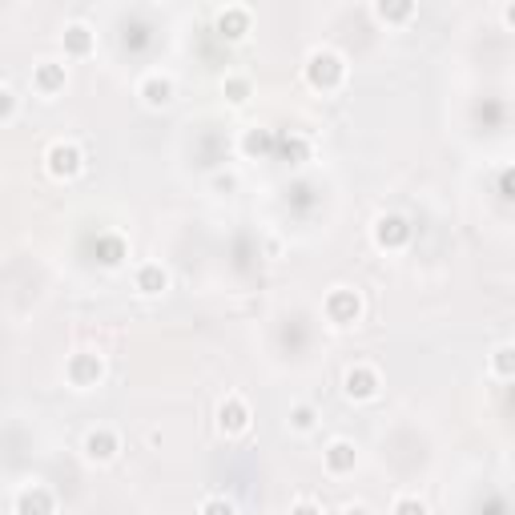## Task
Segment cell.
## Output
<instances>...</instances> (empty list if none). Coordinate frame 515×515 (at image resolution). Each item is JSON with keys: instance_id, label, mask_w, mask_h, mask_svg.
<instances>
[{"instance_id": "cell-16", "label": "cell", "mask_w": 515, "mask_h": 515, "mask_svg": "<svg viewBox=\"0 0 515 515\" xmlns=\"http://www.w3.org/2000/svg\"><path fill=\"white\" fill-rule=\"evenodd\" d=\"M371 13L383 25H411L419 17V5H415V0H375Z\"/></svg>"}, {"instance_id": "cell-2", "label": "cell", "mask_w": 515, "mask_h": 515, "mask_svg": "<svg viewBox=\"0 0 515 515\" xmlns=\"http://www.w3.org/2000/svg\"><path fill=\"white\" fill-rule=\"evenodd\" d=\"M322 314H326V322H330V326L351 330V326H359V322H363L367 302H363V294H359L355 286H330V290H326V298H322Z\"/></svg>"}, {"instance_id": "cell-20", "label": "cell", "mask_w": 515, "mask_h": 515, "mask_svg": "<svg viewBox=\"0 0 515 515\" xmlns=\"http://www.w3.org/2000/svg\"><path fill=\"white\" fill-rule=\"evenodd\" d=\"M21 113V97L13 89V81H0V125H13Z\"/></svg>"}, {"instance_id": "cell-24", "label": "cell", "mask_w": 515, "mask_h": 515, "mask_svg": "<svg viewBox=\"0 0 515 515\" xmlns=\"http://www.w3.org/2000/svg\"><path fill=\"white\" fill-rule=\"evenodd\" d=\"M270 149V133L266 129H246L242 133V153L246 157H258V153H266Z\"/></svg>"}, {"instance_id": "cell-12", "label": "cell", "mask_w": 515, "mask_h": 515, "mask_svg": "<svg viewBox=\"0 0 515 515\" xmlns=\"http://www.w3.org/2000/svg\"><path fill=\"white\" fill-rule=\"evenodd\" d=\"M81 455H85L89 463L105 467V463H113V459L121 455V435H117L113 427L97 423V427H89V431H85V439H81Z\"/></svg>"}, {"instance_id": "cell-18", "label": "cell", "mask_w": 515, "mask_h": 515, "mask_svg": "<svg viewBox=\"0 0 515 515\" xmlns=\"http://www.w3.org/2000/svg\"><path fill=\"white\" fill-rule=\"evenodd\" d=\"M318 419H322V411L314 403H294L286 411V431L290 435H314L318 431Z\"/></svg>"}, {"instance_id": "cell-30", "label": "cell", "mask_w": 515, "mask_h": 515, "mask_svg": "<svg viewBox=\"0 0 515 515\" xmlns=\"http://www.w3.org/2000/svg\"><path fill=\"white\" fill-rule=\"evenodd\" d=\"M499 21H503L507 29H515V0H507V5L499 9Z\"/></svg>"}, {"instance_id": "cell-13", "label": "cell", "mask_w": 515, "mask_h": 515, "mask_svg": "<svg viewBox=\"0 0 515 515\" xmlns=\"http://www.w3.org/2000/svg\"><path fill=\"white\" fill-rule=\"evenodd\" d=\"M355 467H359V443L355 439H330L326 447H322V471L326 475H334V479H342V475H355Z\"/></svg>"}, {"instance_id": "cell-3", "label": "cell", "mask_w": 515, "mask_h": 515, "mask_svg": "<svg viewBox=\"0 0 515 515\" xmlns=\"http://www.w3.org/2000/svg\"><path fill=\"white\" fill-rule=\"evenodd\" d=\"M41 161H45V174L53 182H73L81 169H85V149L77 141H69V137H57V141L45 145V157Z\"/></svg>"}, {"instance_id": "cell-22", "label": "cell", "mask_w": 515, "mask_h": 515, "mask_svg": "<svg viewBox=\"0 0 515 515\" xmlns=\"http://www.w3.org/2000/svg\"><path fill=\"white\" fill-rule=\"evenodd\" d=\"M282 157H286L290 165H302V161H310V141H306L302 133L286 137V141H282Z\"/></svg>"}, {"instance_id": "cell-6", "label": "cell", "mask_w": 515, "mask_h": 515, "mask_svg": "<svg viewBox=\"0 0 515 515\" xmlns=\"http://www.w3.org/2000/svg\"><path fill=\"white\" fill-rule=\"evenodd\" d=\"M214 423H218V435H226V439H242V435L250 431V423H254V411H250V403H246L238 391H226V395L218 399Z\"/></svg>"}, {"instance_id": "cell-14", "label": "cell", "mask_w": 515, "mask_h": 515, "mask_svg": "<svg viewBox=\"0 0 515 515\" xmlns=\"http://www.w3.org/2000/svg\"><path fill=\"white\" fill-rule=\"evenodd\" d=\"M169 286H174V278H169V270L161 266V262H137L133 266V290L141 294V298H161Z\"/></svg>"}, {"instance_id": "cell-9", "label": "cell", "mask_w": 515, "mask_h": 515, "mask_svg": "<svg viewBox=\"0 0 515 515\" xmlns=\"http://www.w3.org/2000/svg\"><path fill=\"white\" fill-rule=\"evenodd\" d=\"M13 515H57V495L49 483L29 479L13 491Z\"/></svg>"}, {"instance_id": "cell-17", "label": "cell", "mask_w": 515, "mask_h": 515, "mask_svg": "<svg viewBox=\"0 0 515 515\" xmlns=\"http://www.w3.org/2000/svg\"><path fill=\"white\" fill-rule=\"evenodd\" d=\"M487 375L499 383H515V342H499L487 355Z\"/></svg>"}, {"instance_id": "cell-7", "label": "cell", "mask_w": 515, "mask_h": 515, "mask_svg": "<svg viewBox=\"0 0 515 515\" xmlns=\"http://www.w3.org/2000/svg\"><path fill=\"white\" fill-rule=\"evenodd\" d=\"M29 85L41 101H57L65 89H69V65L57 61V57H41L33 61V73H29Z\"/></svg>"}, {"instance_id": "cell-11", "label": "cell", "mask_w": 515, "mask_h": 515, "mask_svg": "<svg viewBox=\"0 0 515 515\" xmlns=\"http://www.w3.org/2000/svg\"><path fill=\"white\" fill-rule=\"evenodd\" d=\"M250 29H254L250 5H222V9H214V33H218L222 41L238 45V41L250 37Z\"/></svg>"}, {"instance_id": "cell-26", "label": "cell", "mask_w": 515, "mask_h": 515, "mask_svg": "<svg viewBox=\"0 0 515 515\" xmlns=\"http://www.w3.org/2000/svg\"><path fill=\"white\" fill-rule=\"evenodd\" d=\"M286 515H326V507L318 503V499H310V495H298L294 503H290V511Z\"/></svg>"}, {"instance_id": "cell-4", "label": "cell", "mask_w": 515, "mask_h": 515, "mask_svg": "<svg viewBox=\"0 0 515 515\" xmlns=\"http://www.w3.org/2000/svg\"><path fill=\"white\" fill-rule=\"evenodd\" d=\"M411 238H415L411 218H407V214H395V210L379 214V218H375V226H371V242H375L383 254H399V250H407V246H411Z\"/></svg>"}, {"instance_id": "cell-25", "label": "cell", "mask_w": 515, "mask_h": 515, "mask_svg": "<svg viewBox=\"0 0 515 515\" xmlns=\"http://www.w3.org/2000/svg\"><path fill=\"white\" fill-rule=\"evenodd\" d=\"M101 262H105V266H121V262H125L121 238H101Z\"/></svg>"}, {"instance_id": "cell-5", "label": "cell", "mask_w": 515, "mask_h": 515, "mask_svg": "<svg viewBox=\"0 0 515 515\" xmlns=\"http://www.w3.org/2000/svg\"><path fill=\"white\" fill-rule=\"evenodd\" d=\"M105 375H109V367H105V355H97V351H73L65 359V383L73 391H93L105 383Z\"/></svg>"}, {"instance_id": "cell-10", "label": "cell", "mask_w": 515, "mask_h": 515, "mask_svg": "<svg viewBox=\"0 0 515 515\" xmlns=\"http://www.w3.org/2000/svg\"><path fill=\"white\" fill-rule=\"evenodd\" d=\"M174 97H178V81L169 77L165 69L141 73V81H137V101H141L145 109H165V105H174Z\"/></svg>"}, {"instance_id": "cell-23", "label": "cell", "mask_w": 515, "mask_h": 515, "mask_svg": "<svg viewBox=\"0 0 515 515\" xmlns=\"http://www.w3.org/2000/svg\"><path fill=\"white\" fill-rule=\"evenodd\" d=\"M391 515H431V507H427L419 495L403 491V495H395V503H391Z\"/></svg>"}, {"instance_id": "cell-27", "label": "cell", "mask_w": 515, "mask_h": 515, "mask_svg": "<svg viewBox=\"0 0 515 515\" xmlns=\"http://www.w3.org/2000/svg\"><path fill=\"white\" fill-rule=\"evenodd\" d=\"M499 194H503L507 202H515V165H503V169H499Z\"/></svg>"}, {"instance_id": "cell-29", "label": "cell", "mask_w": 515, "mask_h": 515, "mask_svg": "<svg viewBox=\"0 0 515 515\" xmlns=\"http://www.w3.org/2000/svg\"><path fill=\"white\" fill-rule=\"evenodd\" d=\"M210 186H214V190H234V186H238V178H234V174H214V182H210Z\"/></svg>"}, {"instance_id": "cell-21", "label": "cell", "mask_w": 515, "mask_h": 515, "mask_svg": "<svg viewBox=\"0 0 515 515\" xmlns=\"http://www.w3.org/2000/svg\"><path fill=\"white\" fill-rule=\"evenodd\" d=\"M198 515H238V503L230 499V495H206L202 503H198Z\"/></svg>"}, {"instance_id": "cell-8", "label": "cell", "mask_w": 515, "mask_h": 515, "mask_svg": "<svg viewBox=\"0 0 515 515\" xmlns=\"http://www.w3.org/2000/svg\"><path fill=\"white\" fill-rule=\"evenodd\" d=\"M379 391H383L379 367H371V363H351L347 371H342V395H347L351 403H375Z\"/></svg>"}, {"instance_id": "cell-1", "label": "cell", "mask_w": 515, "mask_h": 515, "mask_svg": "<svg viewBox=\"0 0 515 515\" xmlns=\"http://www.w3.org/2000/svg\"><path fill=\"white\" fill-rule=\"evenodd\" d=\"M347 73H351L347 57H342L338 49H330V45H314L306 53V61H302V81L314 93H338L342 85H347Z\"/></svg>"}, {"instance_id": "cell-15", "label": "cell", "mask_w": 515, "mask_h": 515, "mask_svg": "<svg viewBox=\"0 0 515 515\" xmlns=\"http://www.w3.org/2000/svg\"><path fill=\"white\" fill-rule=\"evenodd\" d=\"M61 49H65V57H89L93 49H97V29L89 25V21H65V29H61Z\"/></svg>"}, {"instance_id": "cell-28", "label": "cell", "mask_w": 515, "mask_h": 515, "mask_svg": "<svg viewBox=\"0 0 515 515\" xmlns=\"http://www.w3.org/2000/svg\"><path fill=\"white\" fill-rule=\"evenodd\" d=\"M338 515H375V511H371L363 499H351V503H342V507H338Z\"/></svg>"}, {"instance_id": "cell-19", "label": "cell", "mask_w": 515, "mask_h": 515, "mask_svg": "<svg viewBox=\"0 0 515 515\" xmlns=\"http://www.w3.org/2000/svg\"><path fill=\"white\" fill-rule=\"evenodd\" d=\"M222 97H226L234 109L250 105V97H254V81H250V73H226V77H222Z\"/></svg>"}]
</instances>
